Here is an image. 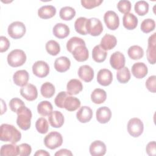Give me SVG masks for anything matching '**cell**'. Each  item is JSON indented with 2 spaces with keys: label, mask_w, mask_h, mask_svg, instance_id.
Returning a JSON list of instances; mask_svg holds the SVG:
<instances>
[{
  "label": "cell",
  "mask_w": 156,
  "mask_h": 156,
  "mask_svg": "<svg viewBox=\"0 0 156 156\" xmlns=\"http://www.w3.org/2000/svg\"><path fill=\"white\" fill-rule=\"evenodd\" d=\"M156 33L154 32L148 38V45L146 50L147 61L152 65L155 63L156 60Z\"/></svg>",
  "instance_id": "8"
},
{
  "label": "cell",
  "mask_w": 156,
  "mask_h": 156,
  "mask_svg": "<svg viewBox=\"0 0 156 156\" xmlns=\"http://www.w3.org/2000/svg\"><path fill=\"white\" fill-rule=\"evenodd\" d=\"M76 60L78 62L86 61L89 57V53L86 45L81 44L76 46L71 52Z\"/></svg>",
  "instance_id": "14"
},
{
  "label": "cell",
  "mask_w": 156,
  "mask_h": 156,
  "mask_svg": "<svg viewBox=\"0 0 156 156\" xmlns=\"http://www.w3.org/2000/svg\"><path fill=\"white\" fill-rule=\"evenodd\" d=\"M148 72V69L145 63L143 62L135 63L132 66V73L137 79L144 77Z\"/></svg>",
  "instance_id": "21"
},
{
  "label": "cell",
  "mask_w": 156,
  "mask_h": 156,
  "mask_svg": "<svg viewBox=\"0 0 156 156\" xmlns=\"http://www.w3.org/2000/svg\"><path fill=\"white\" fill-rule=\"evenodd\" d=\"M155 83H156V76L155 75H153L147 78V79L146 81L145 85L147 89L149 91H151V93H155L156 91Z\"/></svg>",
  "instance_id": "48"
},
{
  "label": "cell",
  "mask_w": 156,
  "mask_h": 156,
  "mask_svg": "<svg viewBox=\"0 0 156 156\" xmlns=\"http://www.w3.org/2000/svg\"><path fill=\"white\" fill-rule=\"evenodd\" d=\"M55 91V87L49 82H44L41 86L40 92L41 95L46 98H50L54 94Z\"/></svg>",
  "instance_id": "35"
},
{
  "label": "cell",
  "mask_w": 156,
  "mask_h": 156,
  "mask_svg": "<svg viewBox=\"0 0 156 156\" xmlns=\"http://www.w3.org/2000/svg\"><path fill=\"white\" fill-rule=\"evenodd\" d=\"M89 151L90 154L93 156H102L106 153L107 148L104 142L96 140L91 143Z\"/></svg>",
  "instance_id": "15"
},
{
  "label": "cell",
  "mask_w": 156,
  "mask_h": 156,
  "mask_svg": "<svg viewBox=\"0 0 156 156\" xmlns=\"http://www.w3.org/2000/svg\"><path fill=\"white\" fill-rule=\"evenodd\" d=\"M18 155L21 156H28L31 154V146L27 143H22L17 146Z\"/></svg>",
  "instance_id": "46"
},
{
  "label": "cell",
  "mask_w": 156,
  "mask_h": 156,
  "mask_svg": "<svg viewBox=\"0 0 156 156\" xmlns=\"http://www.w3.org/2000/svg\"><path fill=\"white\" fill-rule=\"evenodd\" d=\"M29 75L26 70L21 69L16 71L13 76V80L15 84L18 86L23 87L27 84Z\"/></svg>",
  "instance_id": "19"
},
{
  "label": "cell",
  "mask_w": 156,
  "mask_h": 156,
  "mask_svg": "<svg viewBox=\"0 0 156 156\" xmlns=\"http://www.w3.org/2000/svg\"><path fill=\"white\" fill-rule=\"evenodd\" d=\"M53 34L58 38L62 39L68 37L69 34L70 30L69 27L64 23L56 24L52 29Z\"/></svg>",
  "instance_id": "23"
},
{
  "label": "cell",
  "mask_w": 156,
  "mask_h": 156,
  "mask_svg": "<svg viewBox=\"0 0 156 156\" xmlns=\"http://www.w3.org/2000/svg\"><path fill=\"white\" fill-rule=\"evenodd\" d=\"M1 156H16L18 155L17 146L15 144H6L1 146L0 150Z\"/></svg>",
  "instance_id": "31"
},
{
  "label": "cell",
  "mask_w": 156,
  "mask_h": 156,
  "mask_svg": "<svg viewBox=\"0 0 156 156\" xmlns=\"http://www.w3.org/2000/svg\"><path fill=\"white\" fill-rule=\"evenodd\" d=\"M93 117V111L88 106L81 107L76 113V118L82 123L89 122Z\"/></svg>",
  "instance_id": "18"
},
{
  "label": "cell",
  "mask_w": 156,
  "mask_h": 156,
  "mask_svg": "<svg viewBox=\"0 0 156 156\" xmlns=\"http://www.w3.org/2000/svg\"><path fill=\"white\" fill-rule=\"evenodd\" d=\"M7 63L12 67L22 66L26 61V55L21 49L12 50L7 55Z\"/></svg>",
  "instance_id": "3"
},
{
  "label": "cell",
  "mask_w": 156,
  "mask_h": 156,
  "mask_svg": "<svg viewBox=\"0 0 156 156\" xmlns=\"http://www.w3.org/2000/svg\"><path fill=\"white\" fill-rule=\"evenodd\" d=\"M144 130V125L141 120L138 118H133L129 119L127 123V131L133 137L140 136Z\"/></svg>",
  "instance_id": "6"
},
{
  "label": "cell",
  "mask_w": 156,
  "mask_h": 156,
  "mask_svg": "<svg viewBox=\"0 0 156 156\" xmlns=\"http://www.w3.org/2000/svg\"><path fill=\"white\" fill-rule=\"evenodd\" d=\"M104 20L107 28L110 30H116L119 25V18L118 15L112 10L106 12L104 15Z\"/></svg>",
  "instance_id": "9"
},
{
  "label": "cell",
  "mask_w": 156,
  "mask_h": 156,
  "mask_svg": "<svg viewBox=\"0 0 156 156\" xmlns=\"http://www.w3.org/2000/svg\"><path fill=\"white\" fill-rule=\"evenodd\" d=\"M10 41L8 38L4 36L0 37V52H3L8 50L10 47Z\"/></svg>",
  "instance_id": "49"
},
{
  "label": "cell",
  "mask_w": 156,
  "mask_h": 156,
  "mask_svg": "<svg viewBox=\"0 0 156 156\" xmlns=\"http://www.w3.org/2000/svg\"><path fill=\"white\" fill-rule=\"evenodd\" d=\"M135 12L140 16L145 15L149 11V4L145 1H139L135 4Z\"/></svg>",
  "instance_id": "39"
},
{
  "label": "cell",
  "mask_w": 156,
  "mask_h": 156,
  "mask_svg": "<svg viewBox=\"0 0 156 156\" xmlns=\"http://www.w3.org/2000/svg\"><path fill=\"white\" fill-rule=\"evenodd\" d=\"M35 156H49L50 154L49 152H48L46 151L45 150H43V149H40V150H38L35 154H34Z\"/></svg>",
  "instance_id": "52"
},
{
  "label": "cell",
  "mask_w": 156,
  "mask_h": 156,
  "mask_svg": "<svg viewBox=\"0 0 156 156\" xmlns=\"http://www.w3.org/2000/svg\"><path fill=\"white\" fill-rule=\"evenodd\" d=\"M68 95L69 94L66 91H60L58 93L54 99L55 105L60 108H64L65 100Z\"/></svg>",
  "instance_id": "45"
},
{
  "label": "cell",
  "mask_w": 156,
  "mask_h": 156,
  "mask_svg": "<svg viewBox=\"0 0 156 156\" xmlns=\"http://www.w3.org/2000/svg\"><path fill=\"white\" fill-rule=\"evenodd\" d=\"M52 105L48 101H41L37 105L38 113L42 116H49L52 112Z\"/></svg>",
  "instance_id": "32"
},
{
  "label": "cell",
  "mask_w": 156,
  "mask_h": 156,
  "mask_svg": "<svg viewBox=\"0 0 156 156\" xmlns=\"http://www.w3.org/2000/svg\"><path fill=\"white\" fill-rule=\"evenodd\" d=\"M97 121L101 123L105 124L108 122L112 117V112L110 109L106 107H101L96 110V113Z\"/></svg>",
  "instance_id": "20"
},
{
  "label": "cell",
  "mask_w": 156,
  "mask_h": 156,
  "mask_svg": "<svg viewBox=\"0 0 156 156\" xmlns=\"http://www.w3.org/2000/svg\"><path fill=\"white\" fill-rule=\"evenodd\" d=\"M20 94L24 98L29 101H34L38 96L37 87L32 83H27L22 87L20 89Z\"/></svg>",
  "instance_id": "11"
},
{
  "label": "cell",
  "mask_w": 156,
  "mask_h": 156,
  "mask_svg": "<svg viewBox=\"0 0 156 156\" xmlns=\"http://www.w3.org/2000/svg\"><path fill=\"white\" fill-rule=\"evenodd\" d=\"M1 115H2L4 113H5L7 110V106L5 103L4 102L3 99H1Z\"/></svg>",
  "instance_id": "53"
},
{
  "label": "cell",
  "mask_w": 156,
  "mask_h": 156,
  "mask_svg": "<svg viewBox=\"0 0 156 156\" xmlns=\"http://www.w3.org/2000/svg\"><path fill=\"white\" fill-rule=\"evenodd\" d=\"M126 59L124 54L119 51L113 52L110 58L111 66L115 69H120L124 67Z\"/></svg>",
  "instance_id": "12"
},
{
  "label": "cell",
  "mask_w": 156,
  "mask_h": 156,
  "mask_svg": "<svg viewBox=\"0 0 156 156\" xmlns=\"http://www.w3.org/2000/svg\"><path fill=\"white\" fill-rule=\"evenodd\" d=\"M113 80V74L108 69H100L97 74V81L102 86H108L111 84Z\"/></svg>",
  "instance_id": "13"
},
{
  "label": "cell",
  "mask_w": 156,
  "mask_h": 156,
  "mask_svg": "<svg viewBox=\"0 0 156 156\" xmlns=\"http://www.w3.org/2000/svg\"><path fill=\"white\" fill-rule=\"evenodd\" d=\"M116 78L119 82L121 83H126L130 79V73L127 67H123L119 69L116 73Z\"/></svg>",
  "instance_id": "38"
},
{
  "label": "cell",
  "mask_w": 156,
  "mask_h": 156,
  "mask_svg": "<svg viewBox=\"0 0 156 156\" xmlns=\"http://www.w3.org/2000/svg\"><path fill=\"white\" fill-rule=\"evenodd\" d=\"M107 55V52L100 45L95 46L92 51V57L94 61L101 63L105 61Z\"/></svg>",
  "instance_id": "29"
},
{
  "label": "cell",
  "mask_w": 156,
  "mask_h": 156,
  "mask_svg": "<svg viewBox=\"0 0 156 156\" xmlns=\"http://www.w3.org/2000/svg\"><path fill=\"white\" fill-rule=\"evenodd\" d=\"M103 0H81L80 2L82 5L85 9H91L99 6Z\"/></svg>",
  "instance_id": "47"
},
{
  "label": "cell",
  "mask_w": 156,
  "mask_h": 156,
  "mask_svg": "<svg viewBox=\"0 0 156 156\" xmlns=\"http://www.w3.org/2000/svg\"><path fill=\"white\" fill-rule=\"evenodd\" d=\"M141 30L143 32L147 34L154 30L155 27V22L154 20L147 18L144 20L141 24Z\"/></svg>",
  "instance_id": "42"
},
{
  "label": "cell",
  "mask_w": 156,
  "mask_h": 156,
  "mask_svg": "<svg viewBox=\"0 0 156 156\" xmlns=\"http://www.w3.org/2000/svg\"><path fill=\"white\" fill-rule=\"evenodd\" d=\"M81 44H85V41L79 37H73L69 38V40L66 43V49L67 50L71 53L73 50L77 46Z\"/></svg>",
  "instance_id": "40"
},
{
  "label": "cell",
  "mask_w": 156,
  "mask_h": 156,
  "mask_svg": "<svg viewBox=\"0 0 156 156\" xmlns=\"http://www.w3.org/2000/svg\"><path fill=\"white\" fill-rule=\"evenodd\" d=\"M87 21V18L85 17H79L76 19L74 23V28L77 33L83 35L88 34L86 28Z\"/></svg>",
  "instance_id": "36"
},
{
  "label": "cell",
  "mask_w": 156,
  "mask_h": 156,
  "mask_svg": "<svg viewBox=\"0 0 156 156\" xmlns=\"http://www.w3.org/2000/svg\"><path fill=\"white\" fill-rule=\"evenodd\" d=\"M71 66L70 60L65 56L57 58L54 62V68L59 73H63L68 71Z\"/></svg>",
  "instance_id": "22"
},
{
  "label": "cell",
  "mask_w": 156,
  "mask_h": 156,
  "mask_svg": "<svg viewBox=\"0 0 156 156\" xmlns=\"http://www.w3.org/2000/svg\"><path fill=\"white\" fill-rule=\"evenodd\" d=\"M83 89L82 82L76 79H71L66 85L67 93L69 95H76L79 94Z\"/></svg>",
  "instance_id": "24"
},
{
  "label": "cell",
  "mask_w": 156,
  "mask_h": 156,
  "mask_svg": "<svg viewBox=\"0 0 156 156\" xmlns=\"http://www.w3.org/2000/svg\"><path fill=\"white\" fill-rule=\"evenodd\" d=\"M80 104L81 102L78 98L68 95L65 100L64 108L69 112H73L80 107Z\"/></svg>",
  "instance_id": "28"
},
{
  "label": "cell",
  "mask_w": 156,
  "mask_h": 156,
  "mask_svg": "<svg viewBox=\"0 0 156 156\" xmlns=\"http://www.w3.org/2000/svg\"><path fill=\"white\" fill-rule=\"evenodd\" d=\"M129 57L132 60H139L144 55V51L141 47L138 45L130 46L127 51Z\"/></svg>",
  "instance_id": "33"
},
{
  "label": "cell",
  "mask_w": 156,
  "mask_h": 156,
  "mask_svg": "<svg viewBox=\"0 0 156 156\" xmlns=\"http://www.w3.org/2000/svg\"><path fill=\"white\" fill-rule=\"evenodd\" d=\"M146 153L150 156H154L156 154V143L155 141L149 142L146 147Z\"/></svg>",
  "instance_id": "50"
},
{
  "label": "cell",
  "mask_w": 156,
  "mask_h": 156,
  "mask_svg": "<svg viewBox=\"0 0 156 156\" xmlns=\"http://www.w3.org/2000/svg\"><path fill=\"white\" fill-rule=\"evenodd\" d=\"M21 138V132L13 125L2 124L1 126L0 140L5 142L16 144Z\"/></svg>",
  "instance_id": "1"
},
{
  "label": "cell",
  "mask_w": 156,
  "mask_h": 156,
  "mask_svg": "<svg viewBox=\"0 0 156 156\" xmlns=\"http://www.w3.org/2000/svg\"><path fill=\"white\" fill-rule=\"evenodd\" d=\"M16 113L17 125L23 130H28L31 125V119L32 116L31 110L24 105L20 108Z\"/></svg>",
  "instance_id": "2"
},
{
  "label": "cell",
  "mask_w": 156,
  "mask_h": 156,
  "mask_svg": "<svg viewBox=\"0 0 156 156\" xmlns=\"http://www.w3.org/2000/svg\"><path fill=\"white\" fill-rule=\"evenodd\" d=\"M138 18L133 13H128L125 14L122 18V24L128 30L135 29L138 24Z\"/></svg>",
  "instance_id": "26"
},
{
  "label": "cell",
  "mask_w": 156,
  "mask_h": 156,
  "mask_svg": "<svg viewBox=\"0 0 156 156\" xmlns=\"http://www.w3.org/2000/svg\"><path fill=\"white\" fill-rule=\"evenodd\" d=\"M55 156H63V155H66V156H72L73 153L71 151H70L68 149H62L58 151L57 152L54 154Z\"/></svg>",
  "instance_id": "51"
},
{
  "label": "cell",
  "mask_w": 156,
  "mask_h": 156,
  "mask_svg": "<svg viewBox=\"0 0 156 156\" xmlns=\"http://www.w3.org/2000/svg\"><path fill=\"white\" fill-rule=\"evenodd\" d=\"M117 44V39L115 36L110 34H105L101 39L100 46L105 51L111 50Z\"/></svg>",
  "instance_id": "25"
},
{
  "label": "cell",
  "mask_w": 156,
  "mask_h": 156,
  "mask_svg": "<svg viewBox=\"0 0 156 156\" xmlns=\"http://www.w3.org/2000/svg\"><path fill=\"white\" fill-rule=\"evenodd\" d=\"M48 121L52 127L60 128L63 125L65 118L60 112L55 110L52 112L48 116Z\"/></svg>",
  "instance_id": "16"
},
{
  "label": "cell",
  "mask_w": 156,
  "mask_h": 156,
  "mask_svg": "<svg viewBox=\"0 0 156 156\" xmlns=\"http://www.w3.org/2000/svg\"><path fill=\"white\" fill-rule=\"evenodd\" d=\"M62 143V136L59 132L56 131L51 132L44 138L45 146L50 149H55L60 147Z\"/></svg>",
  "instance_id": "4"
},
{
  "label": "cell",
  "mask_w": 156,
  "mask_h": 156,
  "mask_svg": "<svg viewBox=\"0 0 156 156\" xmlns=\"http://www.w3.org/2000/svg\"><path fill=\"white\" fill-rule=\"evenodd\" d=\"M47 52L53 56L57 55L60 51V44L55 40H49L45 45Z\"/></svg>",
  "instance_id": "37"
},
{
  "label": "cell",
  "mask_w": 156,
  "mask_h": 156,
  "mask_svg": "<svg viewBox=\"0 0 156 156\" xmlns=\"http://www.w3.org/2000/svg\"><path fill=\"white\" fill-rule=\"evenodd\" d=\"M35 127L37 130L41 133H46L49 129V124L46 118L41 117L38 118L35 122Z\"/></svg>",
  "instance_id": "41"
},
{
  "label": "cell",
  "mask_w": 156,
  "mask_h": 156,
  "mask_svg": "<svg viewBox=\"0 0 156 156\" xmlns=\"http://www.w3.org/2000/svg\"><path fill=\"white\" fill-rule=\"evenodd\" d=\"M107 98V93L105 90L101 88L94 89L91 94V99L96 104L104 103Z\"/></svg>",
  "instance_id": "30"
},
{
  "label": "cell",
  "mask_w": 156,
  "mask_h": 156,
  "mask_svg": "<svg viewBox=\"0 0 156 156\" xmlns=\"http://www.w3.org/2000/svg\"><path fill=\"white\" fill-rule=\"evenodd\" d=\"M26 29L24 24L21 21H14L8 27L7 32L9 36L13 39L22 38L26 34Z\"/></svg>",
  "instance_id": "5"
},
{
  "label": "cell",
  "mask_w": 156,
  "mask_h": 156,
  "mask_svg": "<svg viewBox=\"0 0 156 156\" xmlns=\"http://www.w3.org/2000/svg\"><path fill=\"white\" fill-rule=\"evenodd\" d=\"M56 13V9L51 5L41 6L38 10V15L42 19H49L53 17Z\"/></svg>",
  "instance_id": "27"
},
{
  "label": "cell",
  "mask_w": 156,
  "mask_h": 156,
  "mask_svg": "<svg viewBox=\"0 0 156 156\" xmlns=\"http://www.w3.org/2000/svg\"><path fill=\"white\" fill-rule=\"evenodd\" d=\"M76 15V10L74 8L69 6L62 7L59 12V16L61 19L65 21L72 20Z\"/></svg>",
  "instance_id": "34"
},
{
  "label": "cell",
  "mask_w": 156,
  "mask_h": 156,
  "mask_svg": "<svg viewBox=\"0 0 156 156\" xmlns=\"http://www.w3.org/2000/svg\"><path fill=\"white\" fill-rule=\"evenodd\" d=\"M87 34L91 36H98L103 31V26L101 21L96 18H91L87 19Z\"/></svg>",
  "instance_id": "7"
},
{
  "label": "cell",
  "mask_w": 156,
  "mask_h": 156,
  "mask_svg": "<svg viewBox=\"0 0 156 156\" xmlns=\"http://www.w3.org/2000/svg\"><path fill=\"white\" fill-rule=\"evenodd\" d=\"M24 105H25V104H24V102L21 99H20L18 98H12L9 102L10 108L12 112H13L15 113H16L20 108H21L22 107H23Z\"/></svg>",
  "instance_id": "43"
},
{
  "label": "cell",
  "mask_w": 156,
  "mask_h": 156,
  "mask_svg": "<svg viewBox=\"0 0 156 156\" xmlns=\"http://www.w3.org/2000/svg\"><path fill=\"white\" fill-rule=\"evenodd\" d=\"M117 8L120 12L128 13L131 10V2L128 0H121L117 4Z\"/></svg>",
  "instance_id": "44"
},
{
  "label": "cell",
  "mask_w": 156,
  "mask_h": 156,
  "mask_svg": "<svg viewBox=\"0 0 156 156\" xmlns=\"http://www.w3.org/2000/svg\"><path fill=\"white\" fill-rule=\"evenodd\" d=\"M32 72L36 76L42 78L46 77L49 73L48 64L43 60H38L32 65Z\"/></svg>",
  "instance_id": "10"
},
{
  "label": "cell",
  "mask_w": 156,
  "mask_h": 156,
  "mask_svg": "<svg viewBox=\"0 0 156 156\" xmlns=\"http://www.w3.org/2000/svg\"><path fill=\"white\" fill-rule=\"evenodd\" d=\"M79 77L85 82H91L94 77L93 69L89 65L80 66L78 69Z\"/></svg>",
  "instance_id": "17"
}]
</instances>
